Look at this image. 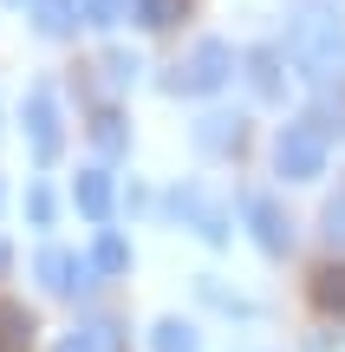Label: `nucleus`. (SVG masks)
Listing matches in <instances>:
<instances>
[{
  "label": "nucleus",
  "mask_w": 345,
  "mask_h": 352,
  "mask_svg": "<svg viewBox=\"0 0 345 352\" xmlns=\"http://www.w3.org/2000/svg\"><path fill=\"white\" fill-rule=\"evenodd\" d=\"M130 13H137V26H150V33H169V26L182 20V0H130Z\"/></svg>",
  "instance_id": "obj_15"
},
{
  "label": "nucleus",
  "mask_w": 345,
  "mask_h": 352,
  "mask_svg": "<svg viewBox=\"0 0 345 352\" xmlns=\"http://www.w3.org/2000/svg\"><path fill=\"white\" fill-rule=\"evenodd\" d=\"M287 59H294V72L313 78V85L345 78V20L326 13V7H307L294 26H287Z\"/></svg>",
  "instance_id": "obj_1"
},
{
  "label": "nucleus",
  "mask_w": 345,
  "mask_h": 352,
  "mask_svg": "<svg viewBox=\"0 0 345 352\" xmlns=\"http://www.w3.org/2000/svg\"><path fill=\"white\" fill-rule=\"evenodd\" d=\"M78 13H85V26H117L130 13V0H78Z\"/></svg>",
  "instance_id": "obj_18"
},
{
  "label": "nucleus",
  "mask_w": 345,
  "mask_h": 352,
  "mask_svg": "<svg viewBox=\"0 0 345 352\" xmlns=\"http://www.w3.org/2000/svg\"><path fill=\"white\" fill-rule=\"evenodd\" d=\"M326 235L345 241V196H339V202H326Z\"/></svg>",
  "instance_id": "obj_21"
},
{
  "label": "nucleus",
  "mask_w": 345,
  "mask_h": 352,
  "mask_svg": "<svg viewBox=\"0 0 345 352\" xmlns=\"http://www.w3.org/2000/svg\"><path fill=\"white\" fill-rule=\"evenodd\" d=\"M274 170H281L287 183H313V176H326V118H300V124H287L281 138H274Z\"/></svg>",
  "instance_id": "obj_2"
},
{
  "label": "nucleus",
  "mask_w": 345,
  "mask_h": 352,
  "mask_svg": "<svg viewBox=\"0 0 345 352\" xmlns=\"http://www.w3.org/2000/svg\"><path fill=\"white\" fill-rule=\"evenodd\" d=\"M248 85H254V98L281 104L287 78H281V52H274V46H254V52H248Z\"/></svg>",
  "instance_id": "obj_9"
},
{
  "label": "nucleus",
  "mask_w": 345,
  "mask_h": 352,
  "mask_svg": "<svg viewBox=\"0 0 345 352\" xmlns=\"http://www.w3.org/2000/svg\"><path fill=\"white\" fill-rule=\"evenodd\" d=\"M111 333H117V327H104V320H98V327H72L52 352H111Z\"/></svg>",
  "instance_id": "obj_17"
},
{
  "label": "nucleus",
  "mask_w": 345,
  "mask_h": 352,
  "mask_svg": "<svg viewBox=\"0 0 345 352\" xmlns=\"http://www.w3.org/2000/svg\"><path fill=\"white\" fill-rule=\"evenodd\" d=\"M26 144H33L39 164H52V157H59V98H52L46 85L26 91Z\"/></svg>",
  "instance_id": "obj_4"
},
{
  "label": "nucleus",
  "mask_w": 345,
  "mask_h": 352,
  "mask_svg": "<svg viewBox=\"0 0 345 352\" xmlns=\"http://www.w3.org/2000/svg\"><path fill=\"white\" fill-rule=\"evenodd\" d=\"M228 72H235V46H228V39H202V46H195L163 85L176 91V98H209V91L228 85Z\"/></svg>",
  "instance_id": "obj_3"
},
{
  "label": "nucleus",
  "mask_w": 345,
  "mask_h": 352,
  "mask_svg": "<svg viewBox=\"0 0 345 352\" xmlns=\"http://www.w3.org/2000/svg\"><path fill=\"white\" fill-rule=\"evenodd\" d=\"M104 72H111V85H130L137 78V59L130 52H104Z\"/></svg>",
  "instance_id": "obj_20"
},
{
  "label": "nucleus",
  "mask_w": 345,
  "mask_h": 352,
  "mask_svg": "<svg viewBox=\"0 0 345 352\" xmlns=\"http://www.w3.org/2000/svg\"><path fill=\"white\" fill-rule=\"evenodd\" d=\"M0 202H7V189H0Z\"/></svg>",
  "instance_id": "obj_23"
},
{
  "label": "nucleus",
  "mask_w": 345,
  "mask_h": 352,
  "mask_svg": "<svg viewBox=\"0 0 345 352\" xmlns=\"http://www.w3.org/2000/svg\"><path fill=\"white\" fill-rule=\"evenodd\" d=\"M91 274H98V267L78 261V254H65V248H46V254H39V280H46L52 294H65V300L91 294Z\"/></svg>",
  "instance_id": "obj_5"
},
{
  "label": "nucleus",
  "mask_w": 345,
  "mask_h": 352,
  "mask_svg": "<svg viewBox=\"0 0 345 352\" xmlns=\"http://www.w3.org/2000/svg\"><path fill=\"white\" fill-rule=\"evenodd\" d=\"M13 7H20V0H13Z\"/></svg>",
  "instance_id": "obj_24"
},
{
  "label": "nucleus",
  "mask_w": 345,
  "mask_h": 352,
  "mask_svg": "<svg viewBox=\"0 0 345 352\" xmlns=\"http://www.w3.org/2000/svg\"><path fill=\"white\" fill-rule=\"evenodd\" d=\"M150 346H156V352H202V340H195V327H182V320H156Z\"/></svg>",
  "instance_id": "obj_16"
},
{
  "label": "nucleus",
  "mask_w": 345,
  "mask_h": 352,
  "mask_svg": "<svg viewBox=\"0 0 345 352\" xmlns=\"http://www.w3.org/2000/svg\"><path fill=\"white\" fill-rule=\"evenodd\" d=\"M248 222H254V241L267 254H287V248H294V222L281 215V202H274V196H248Z\"/></svg>",
  "instance_id": "obj_6"
},
{
  "label": "nucleus",
  "mask_w": 345,
  "mask_h": 352,
  "mask_svg": "<svg viewBox=\"0 0 345 352\" xmlns=\"http://www.w3.org/2000/svg\"><path fill=\"white\" fill-rule=\"evenodd\" d=\"M26 215H33V228H46L52 215H59V202H52V189H26Z\"/></svg>",
  "instance_id": "obj_19"
},
{
  "label": "nucleus",
  "mask_w": 345,
  "mask_h": 352,
  "mask_svg": "<svg viewBox=\"0 0 345 352\" xmlns=\"http://www.w3.org/2000/svg\"><path fill=\"white\" fill-rule=\"evenodd\" d=\"M33 26L46 39H72L78 26V0H33Z\"/></svg>",
  "instance_id": "obj_10"
},
{
  "label": "nucleus",
  "mask_w": 345,
  "mask_h": 352,
  "mask_svg": "<svg viewBox=\"0 0 345 352\" xmlns=\"http://www.w3.org/2000/svg\"><path fill=\"white\" fill-rule=\"evenodd\" d=\"M313 307H320V314H345V267L339 261H326L320 274H313Z\"/></svg>",
  "instance_id": "obj_12"
},
{
  "label": "nucleus",
  "mask_w": 345,
  "mask_h": 352,
  "mask_svg": "<svg viewBox=\"0 0 345 352\" xmlns=\"http://www.w3.org/2000/svg\"><path fill=\"white\" fill-rule=\"evenodd\" d=\"M0 274H7V241H0Z\"/></svg>",
  "instance_id": "obj_22"
},
{
  "label": "nucleus",
  "mask_w": 345,
  "mask_h": 352,
  "mask_svg": "<svg viewBox=\"0 0 345 352\" xmlns=\"http://www.w3.org/2000/svg\"><path fill=\"white\" fill-rule=\"evenodd\" d=\"M169 209H176V215H182V222H189V228H195V235H202V241H215V248H222V241H228V215H222L215 202L202 196V189H182V196L169 202Z\"/></svg>",
  "instance_id": "obj_7"
},
{
  "label": "nucleus",
  "mask_w": 345,
  "mask_h": 352,
  "mask_svg": "<svg viewBox=\"0 0 345 352\" xmlns=\"http://www.w3.org/2000/svg\"><path fill=\"white\" fill-rule=\"evenodd\" d=\"M91 267H98V274H124V267H130V241L117 235V228H104L98 248H91Z\"/></svg>",
  "instance_id": "obj_14"
},
{
  "label": "nucleus",
  "mask_w": 345,
  "mask_h": 352,
  "mask_svg": "<svg viewBox=\"0 0 345 352\" xmlns=\"http://www.w3.org/2000/svg\"><path fill=\"white\" fill-rule=\"evenodd\" d=\"M72 202H78L85 222H111V170H78Z\"/></svg>",
  "instance_id": "obj_8"
},
{
  "label": "nucleus",
  "mask_w": 345,
  "mask_h": 352,
  "mask_svg": "<svg viewBox=\"0 0 345 352\" xmlns=\"http://www.w3.org/2000/svg\"><path fill=\"white\" fill-rule=\"evenodd\" d=\"M91 144H98L104 157H124V151H130V131H124V118H117V111H98V118H91Z\"/></svg>",
  "instance_id": "obj_13"
},
{
  "label": "nucleus",
  "mask_w": 345,
  "mask_h": 352,
  "mask_svg": "<svg viewBox=\"0 0 345 352\" xmlns=\"http://www.w3.org/2000/svg\"><path fill=\"white\" fill-rule=\"evenodd\" d=\"M195 144H202V151H241V118H228V111H215V118H202V124H195Z\"/></svg>",
  "instance_id": "obj_11"
}]
</instances>
